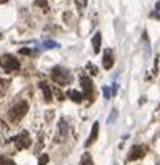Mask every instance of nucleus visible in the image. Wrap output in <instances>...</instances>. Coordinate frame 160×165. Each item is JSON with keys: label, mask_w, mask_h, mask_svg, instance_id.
Instances as JSON below:
<instances>
[{"label": "nucleus", "mask_w": 160, "mask_h": 165, "mask_svg": "<svg viewBox=\"0 0 160 165\" xmlns=\"http://www.w3.org/2000/svg\"><path fill=\"white\" fill-rule=\"evenodd\" d=\"M93 53H100V46H101V33H95L93 36Z\"/></svg>", "instance_id": "nucleus-9"}, {"label": "nucleus", "mask_w": 160, "mask_h": 165, "mask_svg": "<svg viewBox=\"0 0 160 165\" xmlns=\"http://www.w3.org/2000/svg\"><path fill=\"white\" fill-rule=\"evenodd\" d=\"M103 97H105V98H110L111 97V90H110V87H103Z\"/></svg>", "instance_id": "nucleus-17"}, {"label": "nucleus", "mask_w": 160, "mask_h": 165, "mask_svg": "<svg viewBox=\"0 0 160 165\" xmlns=\"http://www.w3.org/2000/svg\"><path fill=\"white\" fill-rule=\"evenodd\" d=\"M80 85L83 87V97L87 100H93V82L88 77H80Z\"/></svg>", "instance_id": "nucleus-4"}, {"label": "nucleus", "mask_w": 160, "mask_h": 165, "mask_svg": "<svg viewBox=\"0 0 160 165\" xmlns=\"http://www.w3.org/2000/svg\"><path fill=\"white\" fill-rule=\"evenodd\" d=\"M145 152H147V147H145V145H134V147L131 149V154H129L128 160L140 159V157H144V155H145Z\"/></svg>", "instance_id": "nucleus-6"}, {"label": "nucleus", "mask_w": 160, "mask_h": 165, "mask_svg": "<svg viewBox=\"0 0 160 165\" xmlns=\"http://www.w3.org/2000/svg\"><path fill=\"white\" fill-rule=\"evenodd\" d=\"M87 3H88V0H82V5H83V7H85Z\"/></svg>", "instance_id": "nucleus-25"}, {"label": "nucleus", "mask_w": 160, "mask_h": 165, "mask_svg": "<svg viewBox=\"0 0 160 165\" xmlns=\"http://www.w3.org/2000/svg\"><path fill=\"white\" fill-rule=\"evenodd\" d=\"M82 165H93V162H92V159H90V155H88V154L83 155V159H82Z\"/></svg>", "instance_id": "nucleus-13"}, {"label": "nucleus", "mask_w": 160, "mask_h": 165, "mask_svg": "<svg viewBox=\"0 0 160 165\" xmlns=\"http://www.w3.org/2000/svg\"><path fill=\"white\" fill-rule=\"evenodd\" d=\"M48 162H49V155H48V154H43V155L39 157V165H46Z\"/></svg>", "instance_id": "nucleus-15"}, {"label": "nucleus", "mask_w": 160, "mask_h": 165, "mask_svg": "<svg viewBox=\"0 0 160 165\" xmlns=\"http://www.w3.org/2000/svg\"><path fill=\"white\" fill-rule=\"evenodd\" d=\"M0 65H2L7 72H13V70L20 69V62H18V59H15V56H12V54L2 56V57H0Z\"/></svg>", "instance_id": "nucleus-3"}, {"label": "nucleus", "mask_w": 160, "mask_h": 165, "mask_svg": "<svg viewBox=\"0 0 160 165\" xmlns=\"http://www.w3.org/2000/svg\"><path fill=\"white\" fill-rule=\"evenodd\" d=\"M20 53H21V54H31L33 51H31V49H26V48H23V49L20 51Z\"/></svg>", "instance_id": "nucleus-22"}, {"label": "nucleus", "mask_w": 160, "mask_h": 165, "mask_svg": "<svg viewBox=\"0 0 160 165\" xmlns=\"http://www.w3.org/2000/svg\"><path fill=\"white\" fill-rule=\"evenodd\" d=\"M26 111H28V101H20L18 105H15L10 111H8V119L12 123H18L26 115Z\"/></svg>", "instance_id": "nucleus-2"}, {"label": "nucleus", "mask_w": 160, "mask_h": 165, "mask_svg": "<svg viewBox=\"0 0 160 165\" xmlns=\"http://www.w3.org/2000/svg\"><path fill=\"white\" fill-rule=\"evenodd\" d=\"M67 95L72 98V101H75V103H80V101H82V98H83V95L80 92H77V90H69Z\"/></svg>", "instance_id": "nucleus-12"}, {"label": "nucleus", "mask_w": 160, "mask_h": 165, "mask_svg": "<svg viewBox=\"0 0 160 165\" xmlns=\"http://www.w3.org/2000/svg\"><path fill=\"white\" fill-rule=\"evenodd\" d=\"M116 115H118V111H116V110H113V111H111V116H110V123L116 118Z\"/></svg>", "instance_id": "nucleus-21"}, {"label": "nucleus", "mask_w": 160, "mask_h": 165, "mask_svg": "<svg viewBox=\"0 0 160 165\" xmlns=\"http://www.w3.org/2000/svg\"><path fill=\"white\" fill-rule=\"evenodd\" d=\"M116 92H118V83H115V85H113V92H111V93H113V95H115Z\"/></svg>", "instance_id": "nucleus-23"}, {"label": "nucleus", "mask_w": 160, "mask_h": 165, "mask_svg": "<svg viewBox=\"0 0 160 165\" xmlns=\"http://www.w3.org/2000/svg\"><path fill=\"white\" fill-rule=\"evenodd\" d=\"M15 145H16V149H26V147H30L31 145V139H30V136H28V133H25V131H23L21 134H18L15 139Z\"/></svg>", "instance_id": "nucleus-5"}, {"label": "nucleus", "mask_w": 160, "mask_h": 165, "mask_svg": "<svg viewBox=\"0 0 160 165\" xmlns=\"http://www.w3.org/2000/svg\"><path fill=\"white\" fill-rule=\"evenodd\" d=\"M7 85H8V82H0V92H2V93L5 92V88H3V87H7Z\"/></svg>", "instance_id": "nucleus-20"}, {"label": "nucleus", "mask_w": 160, "mask_h": 165, "mask_svg": "<svg viewBox=\"0 0 160 165\" xmlns=\"http://www.w3.org/2000/svg\"><path fill=\"white\" fill-rule=\"evenodd\" d=\"M98 128H100V124H98V123H95V124H93V129H92V134H90V138H88V141H87V144H85V145H90L92 142H95V141H96Z\"/></svg>", "instance_id": "nucleus-11"}, {"label": "nucleus", "mask_w": 160, "mask_h": 165, "mask_svg": "<svg viewBox=\"0 0 160 165\" xmlns=\"http://www.w3.org/2000/svg\"><path fill=\"white\" fill-rule=\"evenodd\" d=\"M65 134H67L65 119H60V121H59V134H57V138H56V141H57V142H62V139L65 138Z\"/></svg>", "instance_id": "nucleus-8"}, {"label": "nucleus", "mask_w": 160, "mask_h": 165, "mask_svg": "<svg viewBox=\"0 0 160 165\" xmlns=\"http://www.w3.org/2000/svg\"><path fill=\"white\" fill-rule=\"evenodd\" d=\"M87 67H88V70H90V72H92V74H95V75L98 74V70H96V67H93V65H90V64H88V65H87Z\"/></svg>", "instance_id": "nucleus-19"}, {"label": "nucleus", "mask_w": 160, "mask_h": 165, "mask_svg": "<svg viewBox=\"0 0 160 165\" xmlns=\"http://www.w3.org/2000/svg\"><path fill=\"white\" fill-rule=\"evenodd\" d=\"M36 5H43L44 12H48V3H46V0H36Z\"/></svg>", "instance_id": "nucleus-18"}, {"label": "nucleus", "mask_w": 160, "mask_h": 165, "mask_svg": "<svg viewBox=\"0 0 160 165\" xmlns=\"http://www.w3.org/2000/svg\"><path fill=\"white\" fill-rule=\"evenodd\" d=\"M53 80L54 82H57L59 85H67V83L72 82V75H70V72L67 69H64V67H54L53 69Z\"/></svg>", "instance_id": "nucleus-1"}, {"label": "nucleus", "mask_w": 160, "mask_h": 165, "mask_svg": "<svg viewBox=\"0 0 160 165\" xmlns=\"http://www.w3.org/2000/svg\"><path fill=\"white\" fill-rule=\"evenodd\" d=\"M155 8H157V10L160 12V2H157V3H155Z\"/></svg>", "instance_id": "nucleus-24"}, {"label": "nucleus", "mask_w": 160, "mask_h": 165, "mask_svg": "<svg viewBox=\"0 0 160 165\" xmlns=\"http://www.w3.org/2000/svg\"><path fill=\"white\" fill-rule=\"evenodd\" d=\"M44 48H59V43H56V41H46Z\"/></svg>", "instance_id": "nucleus-16"}, {"label": "nucleus", "mask_w": 160, "mask_h": 165, "mask_svg": "<svg viewBox=\"0 0 160 165\" xmlns=\"http://www.w3.org/2000/svg\"><path fill=\"white\" fill-rule=\"evenodd\" d=\"M0 165H15V162L10 159H5V157H0Z\"/></svg>", "instance_id": "nucleus-14"}, {"label": "nucleus", "mask_w": 160, "mask_h": 165, "mask_svg": "<svg viewBox=\"0 0 160 165\" xmlns=\"http://www.w3.org/2000/svg\"><path fill=\"white\" fill-rule=\"evenodd\" d=\"M113 64H115V59H113V51L111 49H108L105 56H103V65H105V69H111L113 67Z\"/></svg>", "instance_id": "nucleus-7"}, {"label": "nucleus", "mask_w": 160, "mask_h": 165, "mask_svg": "<svg viewBox=\"0 0 160 165\" xmlns=\"http://www.w3.org/2000/svg\"><path fill=\"white\" fill-rule=\"evenodd\" d=\"M39 88H41V90H43V93H44L46 101H51V100H53V95H51V88L48 87V83L41 82V83H39Z\"/></svg>", "instance_id": "nucleus-10"}]
</instances>
